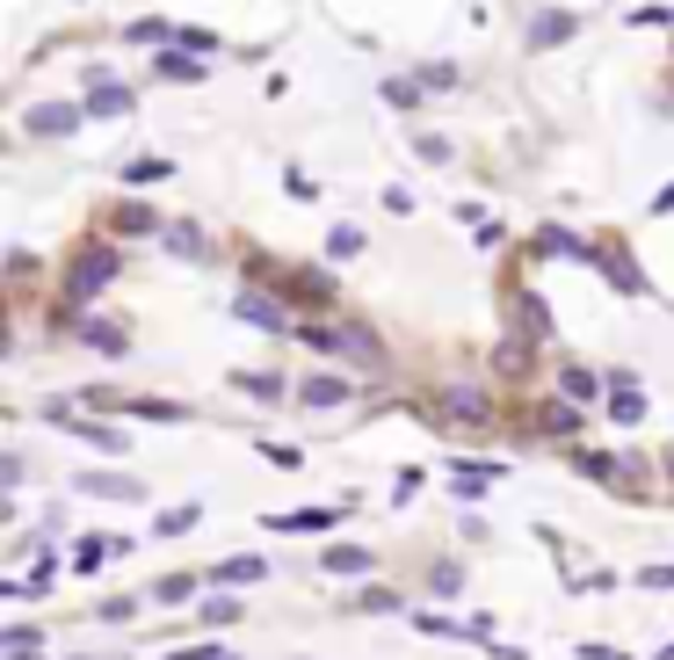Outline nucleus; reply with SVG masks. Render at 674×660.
Masks as SVG:
<instances>
[{
    "label": "nucleus",
    "mask_w": 674,
    "mask_h": 660,
    "mask_svg": "<svg viewBox=\"0 0 674 660\" xmlns=\"http://www.w3.org/2000/svg\"><path fill=\"white\" fill-rule=\"evenodd\" d=\"M87 109H95V117H123V109H131V95H123V87H102Z\"/></svg>",
    "instance_id": "34"
},
{
    "label": "nucleus",
    "mask_w": 674,
    "mask_h": 660,
    "mask_svg": "<svg viewBox=\"0 0 674 660\" xmlns=\"http://www.w3.org/2000/svg\"><path fill=\"white\" fill-rule=\"evenodd\" d=\"M196 595V581L189 574H167V581H153V603H189Z\"/></svg>",
    "instance_id": "30"
},
{
    "label": "nucleus",
    "mask_w": 674,
    "mask_h": 660,
    "mask_svg": "<svg viewBox=\"0 0 674 660\" xmlns=\"http://www.w3.org/2000/svg\"><path fill=\"white\" fill-rule=\"evenodd\" d=\"M536 435H552V443H580V407L558 392V400L536 407Z\"/></svg>",
    "instance_id": "11"
},
{
    "label": "nucleus",
    "mask_w": 674,
    "mask_h": 660,
    "mask_svg": "<svg viewBox=\"0 0 674 660\" xmlns=\"http://www.w3.org/2000/svg\"><path fill=\"white\" fill-rule=\"evenodd\" d=\"M73 435H80V443H95V451H131V435H123V429H102V421H95V414H87V407H80V421H73Z\"/></svg>",
    "instance_id": "22"
},
{
    "label": "nucleus",
    "mask_w": 674,
    "mask_h": 660,
    "mask_svg": "<svg viewBox=\"0 0 674 660\" xmlns=\"http://www.w3.org/2000/svg\"><path fill=\"white\" fill-rule=\"evenodd\" d=\"M297 342L312 356H341V327H327V320H297Z\"/></svg>",
    "instance_id": "24"
},
{
    "label": "nucleus",
    "mask_w": 674,
    "mask_h": 660,
    "mask_svg": "<svg viewBox=\"0 0 674 660\" xmlns=\"http://www.w3.org/2000/svg\"><path fill=\"white\" fill-rule=\"evenodd\" d=\"M348 508H356V501H348ZM348 508H291V516H269V530H283V538H319V530H334Z\"/></svg>",
    "instance_id": "10"
},
{
    "label": "nucleus",
    "mask_w": 674,
    "mask_h": 660,
    "mask_svg": "<svg viewBox=\"0 0 674 660\" xmlns=\"http://www.w3.org/2000/svg\"><path fill=\"white\" fill-rule=\"evenodd\" d=\"M232 392H247V400H261V407H276V400H291L297 385L276 378V370H232Z\"/></svg>",
    "instance_id": "13"
},
{
    "label": "nucleus",
    "mask_w": 674,
    "mask_h": 660,
    "mask_svg": "<svg viewBox=\"0 0 674 660\" xmlns=\"http://www.w3.org/2000/svg\"><path fill=\"white\" fill-rule=\"evenodd\" d=\"M80 660H87V653H80Z\"/></svg>",
    "instance_id": "44"
},
{
    "label": "nucleus",
    "mask_w": 674,
    "mask_h": 660,
    "mask_svg": "<svg viewBox=\"0 0 674 660\" xmlns=\"http://www.w3.org/2000/svg\"><path fill=\"white\" fill-rule=\"evenodd\" d=\"M530 364H536V342H522V334L493 348V378H508V385H515V378H530Z\"/></svg>",
    "instance_id": "21"
},
{
    "label": "nucleus",
    "mask_w": 674,
    "mask_h": 660,
    "mask_svg": "<svg viewBox=\"0 0 674 660\" xmlns=\"http://www.w3.org/2000/svg\"><path fill=\"white\" fill-rule=\"evenodd\" d=\"M660 472H667V479H674V443H667V451H660Z\"/></svg>",
    "instance_id": "41"
},
{
    "label": "nucleus",
    "mask_w": 674,
    "mask_h": 660,
    "mask_svg": "<svg viewBox=\"0 0 674 660\" xmlns=\"http://www.w3.org/2000/svg\"><path fill=\"white\" fill-rule=\"evenodd\" d=\"M80 342L95 356H131V327L123 320H80Z\"/></svg>",
    "instance_id": "16"
},
{
    "label": "nucleus",
    "mask_w": 674,
    "mask_h": 660,
    "mask_svg": "<svg viewBox=\"0 0 674 660\" xmlns=\"http://www.w3.org/2000/svg\"><path fill=\"white\" fill-rule=\"evenodd\" d=\"M269 291H276L283 305H297V313H327L334 297H341V291H334V277L319 269V261H312V269H283V277L269 283Z\"/></svg>",
    "instance_id": "3"
},
{
    "label": "nucleus",
    "mask_w": 674,
    "mask_h": 660,
    "mask_svg": "<svg viewBox=\"0 0 674 660\" xmlns=\"http://www.w3.org/2000/svg\"><path fill=\"white\" fill-rule=\"evenodd\" d=\"M356 609H363V617H392V609H406V595H399V588H363V595H356Z\"/></svg>",
    "instance_id": "27"
},
{
    "label": "nucleus",
    "mask_w": 674,
    "mask_h": 660,
    "mask_svg": "<svg viewBox=\"0 0 674 660\" xmlns=\"http://www.w3.org/2000/svg\"><path fill=\"white\" fill-rule=\"evenodd\" d=\"M254 581H269V566H261L254 552H232L210 566V588H254Z\"/></svg>",
    "instance_id": "15"
},
{
    "label": "nucleus",
    "mask_w": 674,
    "mask_h": 660,
    "mask_svg": "<svg viewBox=\"0 0 674 660\" xmlns=\"http://www.w3.org/2000/svg\"><path fill=\"white\" fill-rule=\"evenodd\" d=\"M319 566H327L334 581H363L370 566H378V559H370L363 544H327V552H319Z\"/></svg>",
    "instance_id": "17"
},
{
    "label": "nucleus",
    "mask_w": 674,
    "mask_h": 660,
    "mask_svg": "<svg viewBox=\"0 0 674 660\" xmlns=\"http://www.w3.org/2000/svg\"><path fill=\"white\" fill-rule=\"evenodd\" d=\"M139 617V595H109L102 603V625H131Z\"/></svg>",
    "instance_id": "33"
},
{
    "label": "nucleus",
    "mask_w": 674,
    "mask_h": 660,
    "mask_svg": "<svg viewBox=\"0 0 674 660\" xmlns=\"http://www.w3.org/2000/svg\"><path fill=\"white\" fill-rule=\"evenodd\" d=\"M508 320H515V334H522V342H536V348L552 342V305H544V297H536L530 283H522V291H508Z\"/></svg>",
    "instance_id": "6"
},
{
    "label": "nucleus",
    "mask_w": 674,
    "mask_h": 660,
    "mask_svg": "<svg viewBox=\"0 0 674 660\" xmlns=\"http://www.w3.org/2000/svg\"><path fill=\"white\" fill-rule=\"evenodd\" d=\"M204 625H240V595H210V603H204Z\"/></svg>",
    "instance_id": "31"
},
{
    "label": "nucleus",
    "mask_w": 674,
    "mask_h": 660,
    "mask_svg": "<svg viewBox=\"0 0 674 660\" xmlns=\"http://www.w3.org/2000/svg\"><path fill=\"white\" fill-rule=\"evenodd\" d=\"M341 364H356V370H370V378H384V370H392V348H384L370 327H341Z\"/></svg>",
    "instance_id": "8"
},
{
    "label": "nucleus",
    "mask_w": 674,
    "mask_h": 660,
    "mask_svg": "<svg viewBox=\"0 0 674 660\" xmlns=\"http://www.w3.org/2000/svg\"><path fill=\"white\" fill-rule=\"evenodd\" d=\"M160 226H167V218H160L153 204H139V196L109 204V232H117V240H160Z\"/></svg>",
    "instance_id": "7"
},
{
    "label": "nucleus",
    "mask_w": 674,
    "mask_h": 660,
    "mask_svg": "<svg viewBox=\"0 0 674 660\" xmlns=\"http://www.w3.org/2000/svg\"><path fill=\"white\" fill-rule=\"evenodd\" d=\"M558 392H566L573 407H588V400H602V392H609V378H595L588 364H558Z\"/></svg>",
    "instance_id": "18"
},
{
    "label": "nucleus",
    "mask_w": 674,
    "mask_h": 660,
    "mask_svg": "<svg viewBox=\"0 0 674 660\" xmlns=\"http://www.w3.org/2000/svg\"><path fill=\"white\" fill-rule=\"evenodd\" d=\"M80 407H87V414H117L123 392H117V385H80Z\"/></svg>",
    "instance_id": "28"
},
{
    "label": "nucleus",
    "mask_w": 674,
    "mask_h": 660,
    "mask_svg": "<svg viewBox=\"0 0 674 660\" xmlns=\"http://www.w3.org/2000/svg\"><path fill=\"white\" fill-rule=\"evenodd\" d=\"M0 646H8V653H22V646H44V625H8V631H0Z\"/></svg>",
    "instance_id": "32"
},
{
    "label": "nucleus",
    "mask_w": 674,
    "mask_h": 660,
    "mask_svg": "<svg viewBox=\"0 0 674 660\" xmlns=\"http://www.w3.org/2000/svg\"><path fill=\"white\" fill-rule=\"evenodd\" d=\"M639 414H645V385L631 378V370H609V421H623V429H631Z\"/></svg>",
    "instance_id": "12"
},
{
    "label": "nucleus",
    "mask_w": 674,
    "mask_h": 660,
    "mask_svg": "<svg viewBox=\"0 0 674 660\" xmlns=\"http://www.w3.org/2000/svg\"><path fill=\"white\" fill-rule=\"evenodd\" d=\"M73 494H95V501H139V479H117V472H80Z\"/></svg>",
    "instance_id": "19"
},
{
    "label": "nucleus",
    "mask_w": 674,
    "mask_h": 660,
    "mask_svg": "<svg viewBox=\"0 0 674 660\" xmlns=\"http://www.w3.org/2000/svg\"><path fill=\"white\" fill-rule=\"evenodd\" d=\"M414 631H428V639H465V625H449V617H414Z\"/></svg>",
    "instance_id": "37"
},
{
    "label": "nucleus",
    "mask_w": 674,
    "mask_h": 660,
    "mask_svg": "<svg viewBox=\"0 0 674 660\" xmlns=\"http://www.w3.org/2000/svg\"><path fill=\"white\" fill-rule=\"evenodd\" d=\"M261 457H269L276 472H297V465H305V451H291V443H261Z\"/></svg>",
    "instance_id": "35"
},
{
    "label": "nucleus",
    "mask_w": 674,
    "mask_h": 660,
    "mask_svg": "<svg viewBox=\"0 0 674 660\" xmlns=\"http://www.w3.org/2000/svg\"><path fill=\"white\" fill-rule=\"evenodd\" d=\"M595 269H602L609 291H623V297H645V291H653V283H645V269L623 255V240H595Z\"/></svg>",
    "instance_id": "5"
},
{
    "label": "nucleus",
    "mask_w": 674,
    "mask_h": 660,
    "mask_svg": "<svg viewBox=\"0 0 674 660\" xmlns=\"http://www.w3.org/2000/svg\"><path fill=\"white\" fill-rule=\"evenodd\" d=\"M0 660H36V646H22V653H0Z\"/></svg>",
    "instance_id": "42"
},
{
    "label": "nucleus",
    "mask_w": 674,
    "mask_h": 660,
    "mask_svg": "<svg viewBox=\"0 0 674 660\" xmlns=\"http://www.w3.org/2000/svg\"><path fill=\"white\" fill-rule=\"evenodd\" d=\"M348 392H356V378H341V370H312V378H297V407H312V414L341 407Z\"/></svg>",
    "instance_id": "9"
},
{
    "label": "nucleus",
    "mask_w": 674,
    "mask_h": 660,
    "mask_svg": "<svg viewBox=\"0 0 674 660\" xmlns=\"http://www.w3.org/2000/svg\"><path fill=\"white\" fill-rule=\"evenodd\" d=\"M167 660H225V646H182V653H167Z\"/></svg>",
    "instance_id": "40"
},
{
    "label": "nucleus",
    "mask_w": 674,
    "mask_h": 660,
    "mask_svg": "<svg viewBox=\"0 0 674 660\" xmlns=\"http://www.w3.org/2000/svg\"><path fill=\"white\" fill-rule=\"evenodd\" d=\"M421 414L435 421V429H465V435H486L493 429V392L486 385H443Z\"/></svg>",
    "instance_id": "2"
},
{
    "label": "nucleus",
    "mask_w": 674,
    "mask_h": 660,
    "mask_svg": "<svg viewBox=\"0 0 674 660\" xmlns=\"http://www.w3.org/2000/svg\"><path fill=\"white\" fill-rule=\"evenodd\" d=\"M232 320H247V327H261V334H297L291 305H283V297H269V283H247V291H232Z\"/></svg>",
    "instance_id": "4"
},
{
    "label": "nucleus",
    "mask_w": 674,
    "mask_h": 660,
    "mask_svg": "<svg viewBox=\"0 0 674 660\" xmlns=\"http://www.w3.org/2000/svg\"><path fill=\"white\" fill-rule=\"evenodd\" d=\"M196 516H204L196 501H182V508H160V516H153V538H182V530H196Z\"/></svg>",
    "instance_id": "26"
},
{
    "label": "nucleus",
    "mask_w": 674,
    "mask_h": 660,
    "mask_svg": "<svg viewBox=\"0 0 674 660\" xmlns=\"http://www.w3.org/2000/svg\"><path fill=\"white\" fill-rule=\"evenodd\" d=\"M109 552H117V538H80L73 544V574H102Z\"/></svg>",
    "instance_id": "25"
},
{
    "label": "nucleus",
    "mask_w": 674,
    "mask_h": 660,
    "mask_svg": "<svg viewBox=\"0 0 674 660\" xmlns=\"http://www.w3.org/2000/svg\"><path fill=\"white\" fill-rule=\"evenodd\" d=\"M566 465H573V472H588V479H602L609 494H617V479H623V457H609V451H588V443H580V451H566Z\"/></svg>",
    "instance_id": "20"
},
{
    "label": "nucleus",
    "mask_w": 674,
    "mask_h": 660,
    "mask_svg": "<svg viewBox=\"0 0 674 660\" xmlns=\"http://www.w3.org/2000/svg\"><path fill=\"white\" fill-rule=\"evenodd\" d=\"M327 255H334V261L363 255V232H356V226H334V232H327Z\"/></svg>",
    "instance_id": "29"
},
{
    "label": "nucleus",
    "mask_w": 674,
    "mask_h": 660,
    "mask_svg": "<svg viewBox=\"0 0 674 660\" xmlns=\"http://www.w3.org/2000/svg\"><path fill=\"white\" fill-rule=\"evenodd\" d=\"M667 80H674V73H667Z\"/></svg>",
    "instance_id": "43"
},
{
    "label": "nucleus",
    "mask_w": 674,
    "mask_h": 660,
    "mask_svg": "<svg viewBox=\"0 0 674 660\" xmlns=\"http://www.w3.org/2000/svg\"><path fill=\"white\" fill-rule=\"evenodd\" d=\"M123 414L131 421H189V407L182 400H131V392H123Z\"/></svg>",
    "instance_id": "23"
},
{
    "label": "nucleus",
    "mask_w": 674,
    "mask_h": 660,
    "mask_svg": "<svg viewBox=\"0 0 674 660\" xmlns=\"http://www.w3.org/2000/svg\"><path fill=\"white\" fill-rule=\"evenodd\" d=\"M160 174H167V160H131V167H123V182H160Z\"/></svg>",
    "instance_id": "38"
},
{
    "label": "nucleus",
    "mask_w": 674,
    "mask_h": 660,
    "mask_svg": "<svg viewBox=\"0 0 674 660\" xmlns=\"http://www.w3.org/2000/svg\"><path fill=\"white\" fill-rule=\"evenodd\" d=\"M428 588H435V595H457V588H465V574H457V566H449V559H443V566H435V574H428Z\"/></svg>",
    "instance_id": "36"
},
{
    "label": "nucleus",
    "mask_w": 674,
    "mask_h": 660,
    "mask_svg": "<svg viewBox=\"0 0 674 660\" xmlns=\"http://www.w3.org/2000/svg\"><path fill=\"white\" fill-rule=\"evenodd\" d=\"M160 247H167V255H182V261H210V232H204V226H189V218L160 226Z\"/></svg>",
    "instance_id": "14"
},
{
    "label": "nucleus",
    "mask_w": 674,
    "mask_h": 660,
    "mask_svg": "<svg viewBox=\"0 0 674 660\" xmlns=\"http://www.w3.org/2000/svg\"><path fill=\"white\" fill-rule=\"evenodd\" d=\"M123 277V247H117V232L109 240H80L66 255V269H58V297H52V327H73V320L95 305V297L109 291V283Z\"/></svg>",
    "instance_id": "1"
},
{
    "label": "nucleus",
    "mask_w": 674,
    "mask_h": 660,
    "mask_svg": "<svg viewBox=\"0 0 674 660\" xmlns=\"http://www.w3.org/2000/svg\"><path fill=\"white\" fill-rule=\"evenodd\" d=\"M639 588H674V566H639Z\"/></svg>",
    "instance_id": "39"
}]
</instances>
